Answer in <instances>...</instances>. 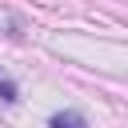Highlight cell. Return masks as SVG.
<instances>
[{
  "instance_id": "1",
  "label": "cell",
  "mask_w": 128,
  "mask_h": 128,
  "mask_svg": "<svg viewBox=\"0 0 128 128\" xmlns=\"http://www.w3.org/2000/svg\"><path fill=\"white\" fill-rule=\"evenodd\" d=\"M48 128H88V124H84L80 112H56V116L48 120Z\"/></svg>"
},
{
  "instance_id": "2",
  "label": "cell",
  "mask_w": 128,
  "mask_h": 128,
  "mask_svg": "<svg viewBox=\"0 0 128 128\" xmlns=\"http://www.w3.org/2000/svg\"><path fill=\"white\" fill-rule=\"evenodd\" d=\"M0 100H4V104H16V84H12L4 72H0Z\"/></svg>"
}]
</instances>
